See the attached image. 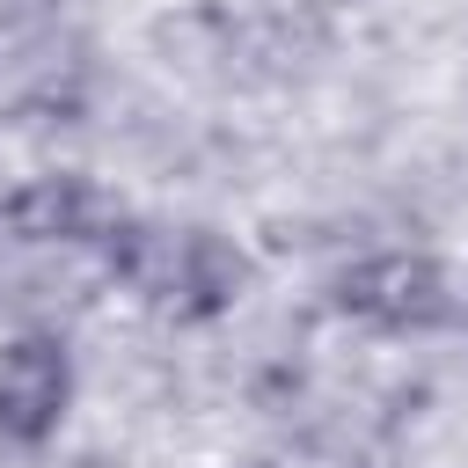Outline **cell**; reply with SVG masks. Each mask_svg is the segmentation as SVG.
<instances>
[{
  "label": "cell",
  "instance_id": "cell-4",
  "mask_svg": "<svg viewBox=\"0 0 468 468\" xmlns=\"http://www.w3.org/2000/svg\"><path fill=\"white\" fill-rule=\"evenodd\" d=\"M110 219L117 212L88 176H29L22 190L0 197V227L15 241H102Z\"/></svg>",
  "mask_w": 468,
  "mask_h": 468
},
{
  "label": "cell",
  "instance_id": "cell-1",
  "mask_svg": "<svg viewBox=\"0 0 468 468\" xmlns=\"http://www.w3.org/2000/svg\"><path fill=\"white\" fill-rule=\"evenodd\" d=\"M102 256L110 278H124L139 300H154L176 322H212L234 307L249 263L227 234L212 227H139V219H110L102 227Z\"/></svg>",
  "mask_w": 468,
  "mask_h": 468
},
{
  "label": "cell",
  "instance_id": "cell-3",
  "mask_svg": "<svg viewBox=\"0 0 468 468\" xmlns=\"http://www.w3.org/2000/svg\"><path fill=\"white\" fill-rule=\"evenodd\" d=\"M73 402V358L58 336H15L0 344V439L44 446Z\"/></svg>",
  "mask_w": 468,
  "mask_h": 468
},
{
  "label": "cell",
  "instance_id": "cell-2",
  "mask_svg": "<svg viewBox=\"0 0 468 468\" xmlns=\"http://www.w3.org/2000/svg\"><path fill=\"white\" fill-rule=\"evenodd\" d=\"M336 307L351 322H366V329L417 336V329L453 322V278L417 249H388V256H358L336 278Z\"/></svg>",
  "mask_w": 468,
  "mask_h": 468
}]
</instances>
